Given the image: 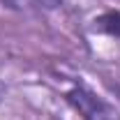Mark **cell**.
<instances>
[{
  "mask_svg": "<svg viewBox=\"0 0 120 120\" xmlns=\"http://www.w3.org/2000/svg\"><path fill=\"white\" fill-rule=\"evenodd\" d=\"M2 95H5V88H2V86H0V99H2Z\"/></svg>",
  "mask_w": 120,
  "mask_h": 120,
  "instance_id": "obj_4",
  "label": "cell"
},
{
  "mask_svg": "<svg viewBox=\"0 0 120 120\" xmlns=\"http://www.w3.org/2000/svg\"><path fill=\"white\" fill-rule=\"evenodd\" d=\"M92 23H95L92 26L95 32H102V35L120 39V12H104L102 16H97Z\"/></svg>",
  "mask_w": 120,
  "mask_h": 120,
  "instance_id": "obj_2",
  "label": "cell"
},
{
  "mask_svg": "<svg viewBox=\"0 0 120 120\" xmlns=\"http://www.w3.org/2000/svg\"><path fill=\"white\" fill-rule=\"evenodd\" d=\"M32 2H37L44 9H58L60 5H62V0H32Z\"/></svg>",
  "mask_w": 120,
  "mask_h": 120,
  "instance_id": "obj_3",
  "label": "cell"
},
{
  "mask_svg": "<svg viewBox=\"0 0 120 120\" xmlns=\"http://www.w3.org/2000/svg\"><path fill=\"white\" fill-rule=\"evenodd\" d=\"M67 102L83 120H120L118 111L88 88H72L67 92Z\"/></svg>",
  "mask_w": 120,
  "mask_h": 120,
  "instance_id": "obj_1",
  "label": "cell"
}]
</instances>
